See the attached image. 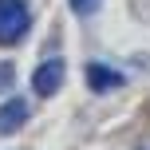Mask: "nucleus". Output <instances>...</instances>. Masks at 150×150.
Returning a JSON list of instances; mask_svg holds the SVG:
<instances>
[{
  "label": "nucleus",
  "instance_id": "nucleus-3",
  "mask_svg": "<svg viewBox=\"0 0 150 150\" xmlns=\"http://www.w3.org/2000/svg\"><path fill=\"white\" fill-rule=\"evenodd\" d=\"M122 83H127V75L107 67V63H87V87L95 91V95H107V91H119Z\"/></svg>",
  "mask_w": 150,
  "mask_h": 150
},
{
  "label": "nucleus",
  "instance_id": "nucleus-4",
  "mask_svg": "<svg viewBox=\"0 0 150 150\" xmlns=\"http://www.w3.org/2000/svg\"><path fill=\"white\" fill-rule=\"evenodd\" d=\"M28 122V103L24 99H8V103H0V134H16V130Z\"/></svg>",
  "mask_w": 150,
  "mask_h": 150
},
{
  "label": "nucleus",
  "instance_id": "nucleus-6",
  "mask_svg": "<svg viewBox=\"0 0 150 150\" xmlns=\"http://www.w3.org/2000/svg\"><path fill=\"white\" fill-rule=\"evenodd\" d=\"M16 79V71H12V63H0V91L8 87V83Z\"/></svg>",
  "mask_w": 150,
  "mask_h": 150
},
{
  "label": "nucleus",
  "instance_id": "nucleus-2",
  "mask_svg": "<svg viewBox=\"0 0 150 150\" xmlns=\"http://www.w3.org/2000/svg\"><path fill=\"white\" fill-rule=\"evenodd\" d=\"M63 87V63L59 59H47V63H40L36 71H32V91L36 95H55V91Z\"/></svg>",
  "mask_w": 150,
  "mask_h": 150
},
{
  "label": "nucleus",
  "instance_id": "nucleus-1",
  "mask_svg": "<svg viewBox=\"0 0 150 150\" xmlns=\"http://www.w3.org/2000/svg\"><path fill=\"white\" fill-rule=\"evenodd\" d=\"M32 28V8L28 0H0V47H12L28 36Z\"/></svg>",
  "mask_w": 150,
  "mask_h": 150
},
{
  "label": "nucleus",
  "instance_id": "nucleus-5",
  "mask_svg": "<svg viewBox=\"0 0 150 150\" xmlns=\"http://www.w3.org/2000/svg\"><path fill=\"white\" fill-rule=\"evenodd\" d=\"M67 4H71L75 16H95L99 8H103V0H67Z\"/></svg>",
  "mask_w": 150,
  "mask_h": 150
}]
</instances>
